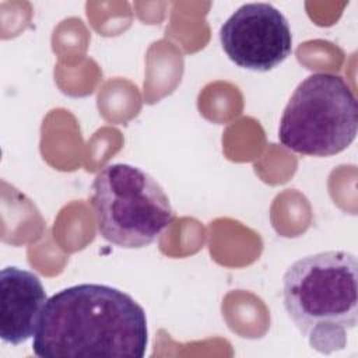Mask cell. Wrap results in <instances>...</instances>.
Returning <instances> with one entry per match:
<instances>
[{"label": "cell", "mask_w": 358, "mask_h": 358, "mask_svg": "<svg viewBox=\"0 0 358 358\" xmlns=\"http://www.w3.org/2000/svg\"><path fill=\"white\" fill-rule=\"evenodd\" d=\"M147 344V317L137 301L115 287L85 282L48 299L32 351L39 358H143Z\"/></svg>", "instance_id": "6da1fadb"}, {"label": "cell", "mask_w": 358, "mask_h": 358, "mask_svg": "<svg viewBox=\"0 0 358 358\" xmlns=\"http://www.w3.org/2000/svg\"><path fill=\"white\" fill-rule=\"evenodd\" d=\"M358 262L347 250H327L294 262L282 277L284 308L320 354L344 350L358 322Z\"/></svg>", "instance_id": "7a4b0ae2"}, {"label": "cell", "mask_w": 358, "mask_h": 358, "mask_svg": "<svg viewBox=\"0 0 358 358\" xmlns=\"http://www.w3.org/2000/svg\"><path fill=\"white\" fill-rule=\"evenodd\" d=\"M91 204L102 238L124 249L151 245L175 220L161 185L130 164H110L98 172Z\"/></svg>", "instance_id": "3957f363"}, {"label": "cell", "mask_w": 358, "mask_h": 358, "mask_svg": "<svg viewBox=\"0 0 358 358\" xmlns=\"http://www.w3.org/2000/svg\"><path fill=\"white\" fill-rule=\"evenodd\" d=\"M358 105L336 74L315 73L295 88L284 108L278 140L288 150L312 157L344 151L357 136Z\"/></svg>", "instance_id": "277c9868"}, {"label": "cell", "mask_w": 358, "mask_h": 358, "mask_svg": "<svg viewBox=\"0 0 358 358\" xmlns=\"http://www.w3.org/2000/svg\"><path fill=\"white\" fill-rule=\"evenodd\" d=\"M220 42L235 64L253 71H268L292 52L288 20L263 1L246 3L232 13L220 28Z\"/></svg>", "instance_id": "5b68a950"}, {"label": "cell", "mask_w": 358, "mask_h": 358, "mask_svg": "<svg viewBox=\"0 0 358 358\" xmlns=\"http://www.w3.org/2000/svg\"><path fill=\"white\" fill-rule=\"evenodd\" d=\"M0 337L13 345L22 344L35 334L46 291L36 274L8 266L0 273Z\"/></svg>", "instance_id": "8992f818"}]
</instances>
